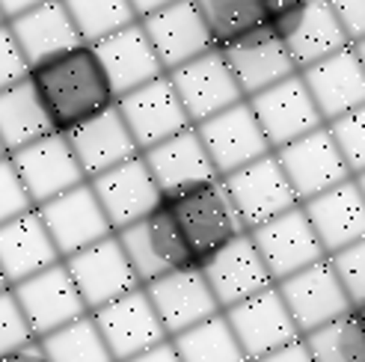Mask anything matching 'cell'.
I'll use <instances>...</instances> for the list:
<instances>
[{
	"label": "cell",
	"instance_id": "9a60e30c",
	"mask_svg": "<svg viewBox=\"0 0 365 362\" xmlns=\"http://www.w3.org/2000/svg\"><path fill=\"white\" fill-rule=\"evenodd\" d=\"M9 160L33 199V208L86 181L66 134L60 131H51L39 140H33L30 146L12 152Z\"/></svg>",
	"mask_w": 365,
	"mask_h": 362
},
{
	"label": "cell",
	"instance_id": "bcb514c9",
	"mask_svg": "<svg viewBox=\"0 0 365 362\" xmlns=\"http://www.w3.org/2000/svg\"><path fill=\"white\" fill-rule=\"evenodd\" d=\"M39 4H45V0H0V12H4L6 21H12L15 15H21V12L39 6Z\"/></svg>",
	"mask_w": 365,
	"mask_h": 362
},
{
	"label": "cell",
	"instance_id": "f907efd6",
	"mask_svg": "<svg viewBox=\"0 0 365 362\" xmlns=\"http://www.w3.org/2000/svg\"><path fill=\"white\" fill-rule=\"evenodd\" d=\"M354 181H356V187H359L362 199H365V170H362V172H356V175H354Z\"/></svg>",
	"mask_w": 365,
	"mask_h": 362
},
{
	"label": "cell",
	"instance_id": "7bdbcfd3",
	"mask_svg": "<svg viewBox=\"0 0 365 362\" xmlns=\"http://www.w3.org/2000/svg\"><path fill=\"white\" fill-rule=\"evenodd\" d=\"M255 362H315V359H312V353H309L306 341L297 338V341H291V345H285V348H279V351H273V353H267V356H262V359H255Z\"/></svg>",
	"mask_w": 365,
	"mask_h": 362
},
{
	"label": "cell",
	"instance_id": "52a82bcc",
	"mask_svg": "<svg viewBox=\"0 0 365 362\" xmlns=\"http://www.w3.org/2000/svg\"><path fill=\"white\" fill-rule=\"evenodd\" d=\"M270 30L285 45L297 71L351 45L348 33L327 0H303V4L291 6L279 18H273Z\"/></svg>",
	"mask_w": 365,
	"mask_h": 362
},
{
	"label": "cell",
	"instance_id": "4316f807",
	"mask_svg": "<svg viewBox=\"0 0 365 362\" xmlns=\"http://www.w3.org/2000/svg\"><path fill=\"white\" fill-rule=\"evenodd\" d=\"M93 48L98 53L101 68H104L107 81H110L116 98H122L125 93H131V89L149 83L160 75H167L140 21L104 36Z\"/></svg>",
	"mask_w": 365,
	"mask_h": 362
},
{
	"label": "cell",
	"instance_id": "7a4b0ae2",
	"mask_svg": "<svg viewBox=\"0 0 365 362\" xmlns=\"http://www.w3.org/2000/svg\"><path fill=\"white\" fill-rule=\"evenodd\" d=\"M163 208L173 217L196 264L205 262L211 252H217L232 238H238L241 232H247L220 178L163 196Z\"/></svg>",
	"mask_w": 365,
	"mask_h": 362
},
{
	"label": "cell",
	"instance_id": "5b68a950",
	"mask_svg": "<svg viewBox=\"0 0 365 362\" xmlns=\"http://www.w3.org/2000/svg\"><path fill=\"white\" fill-rule=\"evenodd\" d=\"M277 291L285 303L291 321L297 324L300 336L312 333L354 309V303L348 291H344V285L339 282L330 259H321L297 270L294 276L277 282Z\"/></svg>",
	"mask_w": 365,
	"mask_h": 362
},
{
	"label": "cell",
	"instance_id": "7402d4cb",
	"mask_svg": "<svg viewBox=\"0 0 365 362\" xmlns=\"http://www.w3.org/2000/svg\"><path fill=\"white\" fill-rule=\"evenodd\" d=\"M89 187H93V193L98 196V202L107 214V220H110L113 232L137 223L145 214H152L163 199L149 167H145L143 155L128 157L119 167L89 178Z\"/></svg>",
	"mask_w": 365,
	"mask_h": 362
},
{
	"label": "cell",
	"instance_id": "e575fe53",
	"mask_svg": "<svg viewBox=\"0 0 365 362\" xmlns=\"http://www.w3.org/2000/svg\"><path fill=\"white\" fill-rule=\"evenodd\" d=\"M315 362H365V330L354 309L303 336Z\"/></svg>",
	"mask_w": 365,
	"mask_h": 362
},
{
	"label": "cell",
	"instance_id": "60d3db41",
	"mask_svg": "<svg viewBox=\"0 0 365 362\" xmlns=\"http://www.w3.org/2000/svg\"><path fill=\"white\" fill-rule=\"evenodd\" d=\"M30 75V63L24 60L9 24H0V89L21 83Z\"/></svg>",
	"mask_w": 365,
	"mask_h": 362
},
{
	"label": "cell",
	"instance_id": "836d02e7",
	"mask_svg": "<svg viewBox=\"0 0 365 362\" xmlns=\"http://www.w3.org/2000/svg\"><path fill=\"white\" fill-rule=\"evenodd\" d=\"M39 345L51 362H113L93 315H83L66 327L39 338Z\"/></svg>",
	"mask_w": 365,
	"mask_h": 362
},
{
	"label": "cell",
	"instance_id": "d590c367",
	"mask_svg": "<svg viewBox=\"0 0 365 362\" xmlns=\"http://www.w3.org/2000/svg\"><path fill=\"white\" fill-rule=\"evenodd\" d=\"M63 4L86 45H96L104 36L140 21L128 0H63Z\"/></svg>",
	"mask_w": 365,
	"mask_h": 362
},
{
	"label": "cell",
	"instance_id": "74e56055",
	"mask_svg": "<svg viewBox=\"0 0 365 362\" xmlns=\"http://www.w3.org/2000/svg\"><path fill=\"white\" fill-rule=\"evenodd\" d=\"M336 270L339 282L344 285V291H348L351 303L359 306L365 303V238L344 247L339 252H333V256H327Z\"/></svg>",
	"mask_w": 365,
	"mask_h": 362
},
{
	"label": "cell",
	"instance_id": "ffe728a7",
	"mask_svg": "<svg viewBox=\"0 0 365 362\" xmlns=\"http://www.w3.org/2000/svg\"><path fill=\"white\" fill-rule=\"evenodd\" d=\"M167 78L173 81L175 93H178L181 104H185V110H187L193 125L205 122L217 113L229 110L232 104L244 101L241 89L235 83L232 71L223 60V53L217 48H211L208 53H202V57H196L181 68L170 71Z\"/></svg>",
	"mask_w": 365,
	"mask_h": 362
},
{
	"label": "cell",
	"instance_id": "db71d44e",
	"mask_svg": "<svg viewBox=\"0 0 365 362\" xmlns=\"http://www.w3.org/2000/svg\"><path fill=\"white\" fill-rule=\"evenodd\" d=\"M0 24H6V18H4V12H0Z\"/></svg>",
	"mask_w": 365,
	"mask_h": 362
},
{
	"label": "cell",
	"instance_id": "6da1fadb",
	"mask_svg": "<svg viewBox=\"0 0 365 362\" xmlns=\"http://www.w3.org/2000/svg\"><path fill=\"white\" fill-rule=\"evenodd\" d=\"M30 83L53 131L60 134L116 104V93L104 75L98 53L86 42L36 63L30 68Z\"/></svg>",
	"mask_w": 365,
	"mask_h": 362
},
{
	"label": "cell",
	"instance_id": "7dc6e473",
	"mask_svg": "<svg viewBox=\"0 0 365 362\" xmlns=\"http://www.w3.org/2000/svg\"><path fill=\"white\" fill-rule=\"evenodd\" d=\"M128 4H131V6H134L137 18H145V15H152V12L163 9V6H170V4H175V0H128Z\"/></svg>",
	"mask_w": 365,
	"mask_h": 362
},
{
	"label": "cell",
	"instance_id": "f6af8a7d",
	"mask_svg": "<svg viewBox=\"0 0 365 362\" xmlns=\"http://www.w3.org/2000/svg\"><path fill=\"white\" fill-rule=\"evenodd\" d=\"M125 362H181V359H178V353L173 348V341L167 338V341H160V345L143 351V353H137L131 359H125Z\"/></svg>",
	"mask_w": 365,
	"mask_h": 362
},
{
	"label": "cell",
	"instance_id": "f546056e",
	"mask_svg": "<svg viewBox=\"0 0 365 362\" xmlns=\"http://www.w3.org/2000/svg\"><path fill=\"white\" fill-rule=\"evenodd\" d=\"M6 24L15 36L18 48H21L24 60L30 63V68L53 57V53H63L83 42L63 0H45V4L15 15Z\"/></svg>",
	"mask_w": 365,
	"mask_h": 362
},
{
	"label": "cell",
	"instance_id": "8992f818",
	"mask_svg": "<svg viewBox=\"0 0 365 362\" xmlns=\"http://www.w3.org/2000/svg\"><path fill=\"white\" fill-rule=\"evenodd\" d=\"M89 315H93L113 362H125L170 338L143 285L110 303H104L101 309Z\"/></svg>",
	"mask_w": 365,
	"mask_h": 362
},
{
	"label": "cell",
	"instance_id": "ba28073f",
	"mask_svg": "<svg viewBox=\"0 0 365 362\" xmlns=\"http://www.w3.org/2000/svg\"><path fill=\"white\" fill-rule=\"evenodd\" d=\"M36 211H39L60 259L75 256V252L93 247L96 241L107 238V234H113V226L107 220L98 196L89 187V181H81L78 187L36 205Z\"/></svg>",
	"mask_w": 365,
	"mask_h": 362
},
{
	"label": "cell",
	"instance_id": "ac0fdd59",
	"mask_svg": "<svg viewBox=\"0 0 365 362\" xmlns=\"http://www.w3.org/2000/svg\"><path fill=\"white\" fill-rule=\"evenodd\" d=\"M199 270L205 274L220 309H232V306H238L273 285L250 232H241L238 238H232L217 252H211L205 262H199Z\"/></svg>",
	"mask_w": 365,
	"mask_h": 362
},
{
	"label": "cell",
	"instance_id": "2e32d148",
	"mask_svg": "<svg viewBox=\"0 0 365 362\" xmlns=\"http://www.w3.org/2000/svg\"><path fill=\"white\" fill-rule=\"evenodd\" d=\"M223 315L229 321L235 338H238L247 362H255V359L291 345V341L303 338L297 324L291 321V315L285 309L277 285L264 288V291H259L255 297H250L238 306H232V309H223Z\"/></svg>",
	"mask_w": 365,
	"mask_h": 362
},
{
	"label": "cell",
	"instance_id": "d4e9b609",
	"mask_svg": "<svg viewBox=\"0 0 365 362\" xmlns=\"http://www.w3.org/2000/svg\"><path fill=\"white\" fill-rule=\"evenodd\" d=\"M66 140H68L71 152H75L86 181L119 167L128 157L140 155V146L134 143L131 131H128L116 104L96 113L93 119L75 125L71 131H66Z\"/></svg>",
	"mask_w": 365,
	"mask_h": 362
},
{
	"label": "cell",
	"instance_id": "f1b7e54d",
	"mask_svg": "<svg viewBox=\"0 0 365 362\" xmlns=\"http://www.w3.org/2000/svg\"><path fill=\"white\" fill-rule=\"evenodd\" d=\"M57 262L63 259L36 208L0 226V274L9 282V288Z\"/></svg>",
	"mask_w": 365,
	"mask_h": 362
},
{
	"label": "cell",
	"instance_id": "1f68e13d",
	"mask_svg": "<svg viewBox=\"0 0 365 362\" xmlns=\"http://www.w3.org/2000/svg\"><path fill=\"white\" fill-rule=\"evenodd\" d=\"M193 4L208 27L214 48H226L244 36L270 27L264 0H193Z\"/></svg>",
	"mask_w": 365,
	"mask_h": 362
},
{
	"label": "cell",
	"instance_id": "83f0119b",
	"mask_svg": "<svg viewBox=\"0 0 365 362\" xmlns=\"http://www.w3.org/2000/svg\"><path fill=\"white\" fill-rule=\"evenodd\" d=\"M140 155H143L145 167H149L155 185L160 187L163 196L187 190L193 185H202V181L220 178L193 125L185 128L181 134L158 143V146L140 152Z\"/></svg>",
	"mask_w": 365,
	"mask_h": 362
},
{
	"label": "cell",
	"instance_id": "f35d334b",
	"mask_svg": "<svg viewBox=\"0 0 365 362\" xmlns=\"http://www.w3.org/2000/svg\"><path fill=\"white\" fill-rule=\"evenodd\" d=\"M33 338L36 336H33L21 306H18V300L12 294V288H4V291H0V356L27 345Z\"/></svg>",
	"mask_w": 365,
	"mask_h": 362
},
{
	"label": "cell",
	"instance_id": "603a6c76",
	"mask_svg": "<svg viewBox=\"0 0 365 362\" xmlns=\"http://www.w3.org/2000/svg\"><path fill=\"white\" fill-rule=\"evenodd\" d=\"M300 78L309 95H312L324 125L365 104V68L354 53V45L306 66Z\"/></svg>",
	"mask_w": 365,
	"mask_h": 362
},
{
	"label": "cell",
	"instance_id": "816d5d0a",
	"mask_svg": "<svg viewBox=\"0 0 365 362\" xmlns=\"http://www.w3.org/2000/svg\"><path fill=\"white\" fill-rule=\"evenodd\" d=\"M4 288H9V282L4 279V274H0V291H4Z\"/></svg>",
	"mask_w": 365,
	"mask_h": 362
},
{
	"label": "cell",
	"instance_id": "277c9868",
	"mask_svg": "<svg viewBox=\"0 0 365 362\" xmlns=\"http://www.w3.org/2000/svg\"><path fill=\"white\" fill-rule=\"evenodd\" d=\"M220 181L226 185L232 202H235V211H238L247 232L259 229L262 223L300 205L294 187H291V181L282 172L273 152L259 157V160H252V164H247L241 170L223 175Z\"/></svg>",
	"mask_w": 365,
	"mask_h": 362
},
{
	"label": "cell",
	"instance_id": "44dd1931",
	"mask_svg": "<svg viewBox=\"0 0 365 362\" xmlns=\"http://www.w3.org/2000/svg\"><path fill=\"white\" fill-rule=\"evenodd\" d=\"M140 24L167 75L214 48L208 27L193 0H175V4L140 18Z\"/></svg>",
	"mask_w": 365,
	"mask_h": 362
},
{
	"label": "cell",
	"instance_id": "e0dca14e",
	"mask_svg": "<svg viewBox=\"0 0 365 362\" xmlns=\"http://www.w3.org/2000/svg\"><path fill=\"white\" fill-rule=\"evenodd\" d=\"M143 288H145V294H149L170 338L223 312L220 303L214 300L211 285L202 270H199V264L173 270L167 276L145 282Z\"/></svg>",
	"mask_w": 365,
	"mask_h": 362
},
{
	"label": "cell",
	"instance_id": "5bb4252c",
	"mask_svg": "<svg viewBox=\"0 0 365 362\" xmlns=\"http://www.w3.org/2000/svg\"><path fill=\"white\" fill-rule=\"evenodd\" d=\"M273 155H277L279 167L288 175L291 187H294L300 202L336 187L344 178H351V170H348V164H344V157H341V152H339L336 140H333L327 125L285 143V146L277 149Z\"/></svg>",
	"mask_w": 365,
	"mask_h": 362
},
{
	"label": "cell",
	"instance_id": "cb8c5ba5",
	"mask_svg": "<svg viewBox=\"0 0 365 362\" xmlns=\"http://www.w3.org/2000/svg\"><path fill=\"white\" fill-rule=\"evenodd\" d=\"M217 51L223 53V60L244 98H252L264 93L267 86L297 75V66L291 63L285 45L273 36L270 27L252 36H244V39L232 42L226 48H217Z\"/></svg>",
	"mask_w": 365,
	"mask_h": 362
},
{
	"label": "cell",
	"instance_id": "d6a6232c",
	"mask_svg": "<svg viewBox=\"0 0 365 362\" xmlns=\"http://www.w3.org/2000/svg\"><path fill=\"white\" fill-rule=\"evenodd\" d=\"M181 362H247L226 315H214L170 338Z\"/></svg>",
	"mask_w": 365,
	"mask_h": 362
},
{
	"label": "cell",
	"instance_id": "4fadbf2b",
	"mask_svg": "<svg viewBox=\"0 0 365 362\" xmlns=\"http://www.w3.org/2000/svg\"><path fill=\"white\" fill-rule=\"evenodd\" d=\"M63 264L71 274V279H75L81 300L86 303L89 312H96L104 303H110L128 291H134V288H140V279L125 256L116 232L96 241L93 247L75 252V256L63 259Z\"/></svg>",
	"mask_w": 365,
	"mask_h": 362
},
{
	"label": "cell",
	"instance_id": "7c38bea8",
	"mask_svg": "<svg viewBox=\"0 0 365 362\" xmlns=\"http://www.w3.org/2000/svg\"><path fill=\"white\" fill-rule=\"evenodd\" d=\"M12 294L21 306V312L30 324L36 338H42L53 330L66 327V324L89 315L86 303L81 300V291L63 262L51 264L30 279L12 285Z\"/></svg>",
	"mask_w": 365,
	"mask_h": 362
},
{
	"label": "cell",
	"instance_id": "b9f144b4",
	"mask_svg": "<svg viewBox=\"0 0 365 362\" xmlns=\"http://www.w3.org/2000/svg\"><path fill=\"white\" fill-rule=\"evenodd\" d=\"M330 9L336 12L339 24L348 33L351 45L365 36V0H327Z\"/></svg>",
	"mask_w": 365,
	"mask_h": 362
},
{
	"label": "cell",
	"instance_id": "681fc988",
	"mask_svg": "<svg viewBox=\"0 0 365 362\" xmlns=\"http://www.w3.org/2000/svg\"><path fill=\"white\" fill-rule=\"evenodd\" d=\"M354 315H356V321L362 324V330H365V303H359V306H354Z\"/></svg>",
	"mask_w": 365,
	"mask_h": 362
},
{
	"label": "cell",
	"instance_id": "4dcf8cb0",
	"mask_svg": "<svg viewBox=\"0 0 365 362\" xmlns=\"http://www.w3.org/2000/svg\"><path fill=\"white\" fill-rule=\"evenodd\" d=\"M51 131L53 125L45 113L39 95H36L30 75L21 83L0 89V143H4L6 155L30 146L33 140H39Z\"/></svg>",
	"mask_w": 365,
	"mask_h": 362
},
{
	"label": "cell",
	"instance_id": "8fae6325",
	"mask_svg": "<svg viewBox=\"0 0 365 362\" xmlns=\"http://www.w3.org/2000/svg\"><path fill=\"white\" fill-rule=\"evenodd\" d=\"M193 128L220 178L273 152L247 98L232 104L223 113L193 125Z\"/></svg>",
	"mask_w": 365,
	"mask_h": 362
},
{
	"label": "cell",
	"instance_id": "c3c4849f",
	"mask_svg": "<svg viewBox=\"0 0 365 362\" xmlns=\"http://www.w3.org/2000/svg\"><path fill=\"white\" fill-rule=\"evenodd\" d=\"M354 53L359 57V63H362V68H365V36H362V39H356V42H354Z\"/></svg>",
	"mask_w": 365,
	"mask_h": 362
},
{
	"label": "cell",
	"instance_id": "ab89813d",
	"mask_svg": "<svg viewBox=\"0 0 365 362\" xmlns=\"http://www.w3.org/2000/svg\"><path fill=\"white\" fill-rule=\"evenodd\" d=\"M30 208H33V199L21 185V178H18L9 155L0 157V226L15 220L18 214H24Z\"/></svg>",
	"mask_w": 365,
	"mask_h": 362
},
{
	"label": "cell",
	"instance_id": "30bf717a",
	"mask_svg": "<svg viewBox=\"0 0 365 362\" xmlns=\"http://www.w3.org/2000/svg\"><path fill=\"white\" fill-rule=\"evenodd\" d=\"M116 107L140 152L158 146V143L170 140L193 125L167 75L125 93L122 98H116Z\"/></svg>",
	"mask_w": 365,
	"mask_h": 362
},
{
	"label": "cell",
	"instance_id": "ee69618b",
	"mask_svg": "<svg viewBox=\"0 0 365 362\" xmlns=\"http://www.w3.org/2000/svg\"><path fill=\"white\" fill-rule=\"evenodd\" d=\"M0 362H51V359L45 356V351H42V345H39V338H33V341H27V345L15 348V351H9V353H4V356H0Z\"/></svg>",
	"mask_w": 365,
	"mask_h": 362
},
{
	"label": "cell",
	"instance_id": "8d00e7d4",
	"mask_svg": "<svg viewBox=\"0 0 365 362\" xmlns=\"http://www.w3.org/2000/svg\"><path fill=\"white\" fill-rule=\"evenodd\" d=\"M327 128H330L351 175L362 172L365 170V104L333 122H327Z\"/></svg>",
	"mask_w": 365,
	"mask_h": 362
},
{
	"label": "cell",
	"instance_id": "3957f363",
	"mask_svg": "<svg viewBox=\"0 0 365 362\" xmlns=\"http://www.w3.org/2000/svg\"><path fill=\"white\" fill-rule=\"evenodd\" d=\"M116 238L125 249L128 262H131L140 285L152 282L158 276H167L173 270L196 264L193 252L187 249L181 232L173 223V217L167 214V208H163V199L152 214H145L137 223L119 229Z\"/></svg>",
	"mask_w": 365,
	"mask_h": 362
},
{
	"label": "cell",
	"instance_id": "9c48e42d",
	"mask_svg": "<svg viewBox=\"0 0 365 362\" xmlns=\"http://www.w3.org/2000/svg\"><path fill=\"white\" fill-rule=\"evenodd\" d=\"M250 238H252L255 249H259L273 285L294 276L297 270H303L309 264L327 259V252L318 241L312 223H309L303 205H294L291 211L262 223L259 229L250 232Z\"/></svg>",
	"mask_w": 365,
	"mask_h": 362
},
{
	"label": "cell",
	"instance_id": "d6986e66",
	"mask_svg": "<svg viewBox=\"0 0 365 362\" xmlns=\"http://www.w3.org/2000/svg\"><path fill=\"white\" fill-rule=\"evenodd\" d=\"M247 101H250L252 113H255V119H259L273 152L282 149L285 143L297 140V137H303V134L315 131L324 125L318 107H315L312 95H309V89L300 78V71L285 78V81H279V83L267 86L264 93L252 95Z\"/></svg>",
	"mask_w": 365,
	"mask_h": 362
},
{
	"label": "cell",
	"instance_id": "f5cc1de1",
	"mask_svg": "<svg viewBox=\"0 0 365 362\" xmlns=\"http://www.w3.org/2000/svg\"><path fill=\"white\" fill-rule=\"evenodd\" d=\"M0 157H6V149H4V143H0Z\"/></svg>",
	"mask_w": 365,
	"mask_h": 362
},
{
	"label": "cell",
	"instance_id": "484cf974",
	"mask_svg": "<svg viewBox=\"0 0 365 362\" xmlns=\"http://www.w3.org/2000/svg\"><path fill=\"white\" fill-rule=\"evenodd\" d=\"M300 205L327 256H333V252L365 238V199L356 187L354 175L339 181L330 190L306 199Z\"/></svg>",
	"mask_w": 365,
	"mask_h": 362
}]
</instances>
